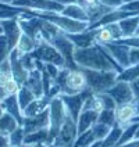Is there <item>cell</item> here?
<instances>
[{
    "mask_svg": "<svg viewBox=\"0 0 139 147\" xmlns=\"http://www.w3.org/2000/svg\"><path fill=\"white\" fill-rule=\"evenodd\" d=\"M49 104H50V98L46 97V96L35 98L29 106H26L22 110V117L24 118H29V117H35V115L41 114L45 110L49 108Z\"/></svg>",
    "mask_w": 139,
    "mask_h": 147,
    "instance_id": "cell-18",
    "label": "cell"
},
{
    "mask_svg": "<svg viewBox=\"0 0 139 147\" xmlns=\"http://www.w3.org/2000/svg\"><path fill=\"white\" fill-rule=\"evenodd\" d=\"M25 86L32 92L36 97H43L45 96V88H43V75L42 71L35 68L29 71L28 79L25 82Z\"/></svg>",
    "mask_w": 139,
    "mask_h": 147,
    "instance_id": "cell-16",
    "label": "cell"
},
{
    "mask_svg": "<svg viewBox=\"0 0 139 147\" xmlns=\"http://www.w3.org/2000/svg\"><path fill=\"white\" fill-rule=\"evenodd\" d=\"M32 56L43 63H52L61 68L66 67V61H64L63 56L60 54V51L50 42L43 40V39L36 40V49L32 51Z\"/></svg>",
    "mask_w": 139,
    "mask_h": 147,
    "instance_id": "cell-4",
    "label": "cell"
},
{
    "mask_svg": "<svg viewBox=\"0 0 139 147\" xmlns=\"http://www.w3.org/2000/svg\"><path fill=\"white\" fill-rule=\"evenodd\" d=\"M43 142L49 143V129H41V131L25 135L24 144H38V143H43Z\"/></svg>",
    "mask_w": 139,
    "mask_h": 147,
    "instance_id": "cell-26",
    "label": "cell"
},
{
    "mask_svg": "<svg viewBox=\"0 0 139 147\" xmlns=\"http://www.w3.org/2000/svg\"><path fill=\"white\" fill-rule=\"evenodd\" d=\"M61 14L66 17H70L73 20H78V21H85V22H89L90 24V18L89 14L86 13V10L83 6H81L79 3H73V4H68L64 6Z\"/></svg>",
    "mask_w": 139,
    "mask_h": 147,
    "instance_id": "cell-20",
    "label": "cell"
},
{
    "mask_svg": "<svg viewBox=\"0 0 139 147\" xmlns=\"http://www.w3.org/2000/svg\"><path fill=\"white\" fill-rule=\"evenodd\" d=\"M49 123H50V114H49V108H47L43 113L35 115V117L24 118L22 128H24L25 135H28V133L41 131V129H49Z\"/></svg>",
    "mask_w": 139,
    "mask_h": 147,
    "instance_id": "cell-13",
    "label": "cell"
},
{
    "mask_svg": "<svg viewBox=\"0 0 139 147\" xmlns=\"http://www.w3.org/2000/svg\"><path fill=\"white\" fill-rule=\"evenodd\" d=\"M67 36L71 39L75 47L77 49H85V47H89L92 45H95V32L93 31H83L79 33H67Z\"/></svg>",
    "mask_w": 139,
    "mask_h": 147,
    "instance_id": "cell-17",
    "label": "cell"
},
{
    "mask_svg": "<svg viewBox=\"0 0 139 147\" xmlns=\"http://www.w3.org/2000/svg\"><path fill=\"white\" fill-rule=\"evenodd\" d=\"M100 3L107 6V7H110L111 10H115L123 4V0H100Z\"/></svg>",
    "mask_w": 139,
    "mask_h": 147,
    "instance_id": "cell-38",
    "label": "cell"
},
{
    "mask_svg": "<svg viewBox=\"0 0 139 147\" xmlns=\"http://www.w3.org/2000/svg\"><path fill=\"white\" fill-rule=\"evenodd\" d=\"M10 53H11V47H10V45H8L7 38H6L3 33H0V63H1L3 60L8 58Z\"/></svg>",
    "mask_w": 139,
    "mask_h": 147,
    "instance_id": "cell-34",
    "label": "cell"
},
{
    "mask_svg": "<svg viewBox=\"0 0 139 147\" xmlns=\"http://www.w3.org/2000/svg\"><path fill=\"white\" fill-rule=\"evenodd\" d=\"M0 33H1V26H0Z\"/></svg>",
    "mask_w": 139,
    "mask_h": 147,
    "instance_id": "cell-47",
    "label": "cell"
},
{
    "mask_svg": "<svg viewBox=\"0 0 139 147\" xmlns=\"http://www.w3.org/2000/svg\"><path fill=\"white\" fill-rule=\"evenodd\" d=\"M98 122L106 123L108 126H114L117 125V121H115V110H108V108H104L98 117Z\"/></svg>",
    "mask_w": 139,
    "mask_h": 147,
    "instance_id": "cell-32",
    "label": "cell"
},
{
    "mask_svg": "<svg viewBox=\"0 0 139 147\" xmlns=\"http://www.w3.org/2000/svg\"><path fill=\"white\" fill-rule=\"evenodd\" d=\"M50 43L56 47V49L60 51V54L63 56L64 61H66V68H70V69H77L78 65L74 60V53H75V45H74L71 39L67 36V33H64L63 31L60 32L50 40Z\"/></svg>",
    "mask_w": 139,
    "mask_h": 147,
    "instance_id": "cell-5",
    "label": "cell"
},
{
    "mask_svg": "<svg viewBox=\"0 0 139 147\" xmlns=\"http://www.w3.org/2000/svg\"><path fill=\"white\" fill-rule=\"evenodd\" d=\"M77 138H78L77 121L68 114L66 117L63 125H61V128H60L58 136L56 138V140L53 142V147L58 146V144H74V142H75Z\"/></svg>",
    "mask_w": 139,
    "mask_h": 147,
    "instance_id": "cell-9",
    "label": "cell"
},
{
    "mask_svg": "<svg viewBox=\"0 0 139 147\" xmlns=\"http://www.w3.org/2000/svg\"><path fill=\"white\" fill-rule=\"evenodd\" d=\"M49 114H50V123H49V143L53 147V142L58 136L60 128L64 122L66 117L68 115L67 108L63 103L60 96H56L50 100L49 104Z\"/></svg>",
    "mask_w": 139,
    "mask_h": 147,
    "instance_id": "cell-3",
    "label": "cell"
},
{
    "mask_svg": "<svg viewBox=\"0 0 139 147\" xmlns=\"http://www.w3.org/2000/svg\"><path fill=\"white\" fill-rule=\"evenodd\" d=\"M86 89H88L86 75L81 68H77V69H70L68 71L66 85L61 89L60 94H77V93H81V92Z\"/></svg>",
    "mask_w": 139,
    "mask_h": 147,
    "instance_id": "cell-7",
    "label": "cell"
},
{
    "mask_svg": "<svg viewBox=\"0 0 139 147\" xmlns=\"http://www.w3.org/2000/svg\"><path fill=\"white\" fill-rule=\"evenodd\" d=\"M131 86H132V89H134L135 96H136V97H139V78L136 79V81L131 82Z\"/></svg>",
    "mask_w": 139,
    "mask_h": 147,
    "instance_id": "cell-40",
    "label": "cell"
},
{
    "mask_svg": "<svg viewBox=\"0 0 139 147\" xmlns=\"http://www.w3.org/2000/svg\"><path fill=\"white\" fill-rule=\"evenodd\" d=\"M106 93H108L111 97L114 98L117 106L135 101V98H136L131 83H130V82H125V81H118V79H117V82H115L110 89L106 90Z\"/></svg>",
    "mask_w": 139,
    "mask_h": 147,
    "instance_id": "cell-8",
    "label": "cell"
},
{
    "mask_svg": "<svg viewBox=\"0 0 139 147\" xmlns=\"http://www.w3.org/2000/svg\"><path fill=\"white\" fill-rule=\"evenodd\" d=\"M121 147H139V139H134V140H131V142H128V143L123 144Z\"/></svg>",
    "mask_w": 139,
    "mask_h": 147,
    "instance_id": "cell-41",
    "label": "cell"
},
{
    "mask_svg": "<svg viewBox=\"0 0 139 147\" xmlns=\"http://www.w3.org/2000/svg\"><path fill=\"white\" fill-rule=\"evenodd\" d=\"M90 129H92V133H93L95 139L96 140H103L107 135L110 133L111 126H108V125L102 123V122H96V123H93V126H92Z\"/></svg>",
    "mask_w": 139,
    "mask_h": 147,
    "instance_id": "cell-31",
    "label": "cell"
},
{
    "mask_svg": "<svg viewBox=\"0 0 139 147\" xmlns=\"http://www.w3.org/2000/svg\"><path fill=\"white\" fill-rule=\"evenodd\" d=\"M74 60L78 68L96 69V71H115L121 72L123 68L111 56L104 45L95 43L85 49H77L74 53Z\"/></svg>",
    "mask_w": 139,
    "mask_h": 147,
    "instance_id": "cell-1",
    "label": "cell"
},
{
    "mask_svg": "<svg viewBox=\"0 0 139 147\" xmlns=\"http://www.w3.org/2000/svg\"><path fill=\"white\" fill-rule=\"evenodd\" d=\"M10 61H11L13 76L20 82V85H25V82L28 79V75H29V71L24 67L22 61H21V54L16 49L11 50V53H10Z\"/></svg>",
    "mask_w": 139,
    "mask_h": 147,
    "instance_id": "cell-15",
    "label": "cell"
},
{
    "mask_svg": "<svg viewBox=\"0 0 139 147\" xmlns=\"http://www.w3.org/2000/svg\"><path fill=\"white\" fill-rule=\"evenodd\" d=\"M89 31H93V32H95V40H96V43L106 45V43L115 42L114 35H113V32H111V29L108 28V25H103V26H100V28L89 29Z\"/></svg>",
    "mask_w": 139,
    "mask_h": 147,
    "instance_id": "cell-25",
    "label": "cell"
},
{
    "mask_svg": "<svg viewBox=\"0 0 139 147\" xmlns=\"http://www.w3.org/2000/svg\"><path fill=\"white\" fill-rule=\"evenodd\" d=\"M138 115V108H136L135 101L115 107V121H117V125H120L123 128H125L127 125L132 122H136Z\"/></svg>",
    "mask_w": 139,
    "mask_h": 147,
    "instance_id": "cell-12",
    "label": "cell"
},
{
    "mask_svg": "<svg viewBox=\"0 0 139 147\" xmlns=\"http://www.w3.org/2000/svg\"><path fill=\"white\" fill-rule=\"evenodd\" d=\"M93 142H96V139H95V136L92 133V129H89V131L78 135V138L75 139L73 147H89Z\"/></svg>",
    "mask_w": 139,
    "mask_h": 147,
    "instance_id": "cell-30",
    "label": "cell"
},
{
    "mask_svg": "<svg viewBox=\"0 0 139 147\" xmlns=\"http://www.w3.org/2000/svg\"><path fill=\"white\" fill-rule=\"evenodd\" d=\"M0 26H1V33L7 38L8 45L11 50L16 49L18 39L21 36V26L18 22V18H10V20H0Z\"/></svg>",
    "mask_w": 139,
    "mask_h": 147,
    "instance_id": "cell-11",
    "label": "cell"
},
{
    "mask_svg": "<svg viewBox=\"0 0 139 147\" xmlns=\"http://www.w3.org/2000/svg\"><path fill=\"white\" fill-rule=\"evenodd\" d=\"M115 42H120V43H124V45H128V46H134V47H139V36L135 35L132 38H127V39H120V40H115Z\"/></svg>",
    "mask_w": 139,
    "mask_h": 147,
    "instance_id": "cell-37",
    "label": "cell"
},
{
    "mask_svg": "<svg viewBox=\"0 0 139 147\" xmlns=\"http://www.w3.org/2000/svg\"><path fill=\"white\" fill-rule=\"evenodd\" d=\"M130 1H136V0H123V4L124 3H130Z\"/></svg>",
    "mask_w": 139,
    "mask_h": 147,
    "instance_id": "cell-45",
    "label": "cell"
},
{
    "mask_svg": "<svg viewBox=\"0 0 139 147\" xmlns=\"http://www.w3.org/2000/svg\"><path fill=\"white\" fill-rule=\"evenodd\" d=\"M118 8L123 10V11H128V13H139V0L130 1V3H124Z\"/></svg>",
    "mask_w": 139,
    "mask_h": 147,
    "instance_id": "cell-35",
    "label": "cell"
},
{
    "mask_svg": "<svg viewBox=\"0 0 139 147\" xmlns=\"http://www.w3.org/2000/svg\"><path fill=\"white\" fill-rule=\"evenodd\" d=\"M138 78H139V64L124 68L123 71L118 74V76H117L118 81H125V82H130V83L136 81Z\"/></svg>",
    "mask_w": 139,
    "mask_h": 147,
    "instance_id": "cell-29",
    "label": "cell"
},
{
    "mask_svg": "<svg viewBox=\"0 0 139 147\" xmlns=\"http://www.w3.org/2000/svg\"><path fill=\"white\" fill-rule=\"evenodd\" d=\"M99 114L92 111V110H82L78 119H77V126H78V135L83 133V132L89 131L93 126V123L98 122Z\"/></svg>",
    "mask_w": 139,
    "mask_h": 147,
    "instance_id": "cell-19",
    "label": "cell"
},
{
    "mask_svg": "<svg viewBox=\"0 0 139 147\" xmlns=\"http://www.w3.org/2000/svg\"><path fill=\"white\" fill-rule=\"evenodd\" d=\"M135 104H136V108H138V114H139V97L135 98Z\"/></svg>",
    "mask_w": 139,
    "mask_h": 147,
    "instance_id": "cell-43",
    "label": "cell"
},
{
    "mask_svg": "<svg viewBox=\"0 0 139 147\" xmlns=\"http://www.w3.org/2000/svg\"><path fill=\"white\" fill-rule=\"evenodd\" d=\"M3 103V107H4V111L11 114L17 121L20 122V125H22V121H24V117H22V110L20 107V103H18V98H17V94H11L8 96L6 100L1 101Z\"/></svg>",
    "mask_w": 139,
    "mask_h": 147,
    "instance_id": "cell-21",
    "label": "cell"
},
{
    "mask_svg": "<svg viewBox=\"0 0 139 147\" xmlns=\"http://www.w3.org/2000/svg\"><path fill=\"white\" fill-rule=\"evenodd\" d=\"M10 138L8 135H4V133H0V147H10Z\"/></svg>",
    "mask_w": 139,
    "mask_h": 147,
    "instance_id": "cell-39",
    "label": "cell"
},
{
    "mask_svg": "<svg viewBox=\"0 0 139 147\" xmlns=\"http://www.w3.org/2000/svg\"><path fill=\"white\" fill-rule=\"evenodd\" d=\"M36 49V40L31 38L29 35L26 33H21L20 39H18V43L16 46V50L22 56V54H28V53H32L33 50Z\"/></svg>",
    "mask_w": 139,
    "mask_h": 147,
    "instance_id": "cell-24",
    "label": "cell"
},
{
    "mask_svg": "<svg viewBox=\"0 0 139 147\" xmlns=\"http://www.w3.org/2000/svg\"><path fill=\"white\" fill-rule=\"evenodd\" d=\"M82 71L86 75L88 88L93 93H103L107 89H110L115 82L118 72L115 71H96V69H83Z\"/></svg>",
    "mask_w": 139,
    "mask_h": 147,
    "instance_id": "cell-2",
    "label": "cell"
},
{
    "mask_svg": "<svg viewBox=\"0 0 139 147\" xmlns=\"http://www.w3.org/2000/svg\"><path fill=\"white\" fill-rule=\"evenodd\" d=\"M54 1H57L61 6H68V4H73V3H78L77 0H54Z\"/></svg>",
    "mask_w": 139,
    "mask_h": 147,
    "instance_id": "cell-42",
    "label": "cell"
},
{
    "mask_svg": "<svg viewBox=\"0 0 139 147\" xmlns=\"http://www.w3.org/2000/svg\"><path fill=\"white\" fill-rule=\"evenodd\" d=\"M104 46H106L107 50L111 53V56L114 57V60L118 63V65L121 67L123 69L131 65V64H130V49H131V46L120 43V42L106 43Z\"/></svg>",
    "mask_w": 139,
    "mask_h": 147,
    "instance_id": "cell-14",
    "label": "cell"
},
{
    "mask_svg": "<svg viewBox=\"0 0 139 147\" xmlns=\"http://www.w3.org/2000/svg\"><path fill=\"white\" fill-rule=\"evenodd\" d=\"M136 35H138V36H139V26H138V31H136Z\"/></svg>",
    "mask_w": 139,
    "mask_h": 147,
    "instance_id": "cell-46",
    "label": "cell"
},
{
    "mask_svg": "<svg viewBox=\"0 0 139 147\" xmlns=\"http://www.w3.org/2000/svg\"><path fill=\"white\" fill-rule=\"evenodd\" d=\"M138 128H139V122H132L130 125H127L124 128L123 133H121V138H120V140H118V143H117L115 147H121L123 144H125V143H128V142L135 139V133L138 131Z\"/></svg>",
    "mask_w": 139,
    "mask_h": 147,
    "instance_id": "cell-27",
    "label": "cell"
},
{
    "mask_svg": "<svg viewBox=\"0 0 139 147\" xmlns=\"http://www.w3.org/2000/svg\"><path fill=\"white\" fill-rule=\"evenodd\" d=\"M17 98H18V103H20L21 110H24L25 107L29 106L33 100H35V98H38V97H36L32 92L25 86V85H22V86H21V89L18 90V93H17Z\"/></svg>",
    "mask_w": 139,
    "mask_h": 147,
    "instance_id": "cell-28",
    "label": "cell"
},
{
    "mask_svg": "<svg viewBox=\"0 0 139 147\" xmlns=\"http://www.w3.org/2000/svg\"><path fill=\"white\" fill-rule=\"evenodd\" d=\"M8 138H10V143H11V144L22 146V144H24V139H25V132H24L22 125L18 126L14 132H11V133L8 135Z\"/></svg>",
    "mask_w": 139,
    "mask_h": 147,
    "instance_id": "cell-33",
    "label": "cell"
},
{
    "mask_svg": "<svg viewBox=\"0 0 139 147\" xmlns=\"http://www.w3.org/2000/svg\"><path fill=\"white\" fill-rule=\"evenodd\" d=\"M93 94L95 93L88 88L86 90H83L81 93H77V94H58V96L63 100V103H64V106L67 108V113L77 121L79 114H81L82 108H83L85 101Z\"/></svg>",
    "mask_w": 139,
    "mask_h": 147,
    "instance_id": "cell-6",
    "label": "cell"
},
{
    "mask_svg": "<svg viewBox=\"0 0 139 147\" xmlns=\"http://www.w3.org/2000/svg\"><path fill=\"white\" fill-rule=\"evenodd\" d=\"M118 24L121 26V31H123V39L127 38H132L136 35L139 26V16H132L128 18H124L121 21H118Z\"/></svg>",
    "mask_w": 139,
    "mask_h": 147,
    "instance_id": "cell-22",
    "label": "cell"
},
{
    "mask_svg": "<svg viewBox=\"0 0 139 147\" xmlns=\"http://www.w3.org/2000/svg\"><path fill=\"white\" fill-rule=\"evenodd\" d=\"M130 64L131 65L139 64V47L131 46V49H130Z\"/></svg>",
    "mask_w": 139,
    "mask_h": 147,
    "instance_id": "cell-36",
    "label": "cell"
},
{
    "mask_svg": "<svg viewBox=\"0 0 139 147\" xmlns=\"http://www.w3.org/2000/svg\"><path fill=\"white\" fill-rule=\"evenodd\" d=\"M74 144H58V146H54V147H73Z\"/></svg>",
    "mask_w": 139,
    "mask_h": 147,
    "instance_id": "cell-44",
    "label": "cell"
},
{
    "mask_svg": "<svg viewBox=\"0 0 139 147\" xmlns=\"http://www.w3.org/2000/svg\"><path fill=\"white\" fill-rule=\"evenodd\" d=\"M11 4L35 11H53V13H61L64 8V6L58 4L54 0H14Z\"/></svg>",
    "mask_w": 139,
    "mask_h": 147,
    "instance_id": "cell-10",
    "label": "cell"
},
{
    "mask_svg": "<svg viewBox=\"0 0 139 147\" xmlns=\"http://www.w3.org/2000/svg\"><path fill=\"white\" fill-rule=\"evenodd\" d=\"M18 126H21L20 122L11 114H8V113L4 111L3 114L0 115V133L10 135L11 132L16 131Z\"/></svg>",
    "mask_w": 139,
    "mask_h": 147,
    "instance_id": "cell-23",
    "label": "cell"
}]
</instances>
